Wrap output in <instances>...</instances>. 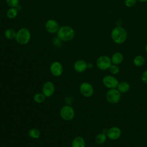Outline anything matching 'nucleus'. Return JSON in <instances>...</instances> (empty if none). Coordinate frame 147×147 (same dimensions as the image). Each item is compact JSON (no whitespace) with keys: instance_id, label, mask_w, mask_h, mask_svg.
<instances>
[{"instance_id":"6","label":"nucleus","mask_w":147,"mask_h":147,"mask_svg":"<svg viewBox=\"0 0 147 147\" xmlns=\"http://www.w3.org/2000/svg\"><path fill=\"white\" fill-rule=\"evenodd\" d=\"M111 60L107 56H101L98 58L96 61L97 67L100 70H106L111 65Z\"/></svg>"},{"instance_id":"18","label":"nucleus","mask_w":147,"mask_h":147,"mask_svg":"<svg viewBox=\"0 0 147 147\" xmlns=\"http://www.w3.org/2000/svg\"><path fill=\"white\" fill-rule=\"evenodd\" d=\"M106 138H107L106 134L102 133L96 135V136L95 138V141L97 144L102 145L105 142V141H106Z\"/></svg>"},{"instance_id":"24","label":"nucleus","mask_w":147,"mask_h":147,"mask_svg":"<svg viewBox=\"0 0 147 147\" xmlns=\"http://www.w3.org/2000/svg\"><path fill=\"white\" fill-rule=\"evenodd\" d=\"M19 0H6L7 5L10 7H16L19 5Z\"/></svg>"},{"instance_id":"19","label":"nucleus","mask_w":147,"mask_h":147,"mask_svg":"<svg viewBox=\"0 0 147 147\" xmlns=\"http://www.w3.org/2000/svg\"><path fill=\"white\" fill-rule=\"evenodd\" d=\"M145 60L144 57L141 55H138L134 57L133 59V64L136 67H141L145 63Z\"/></svg>"},{"instance_id":"16","label":"nucleus","mask_w":147,"mask_h":147,"mask_svg":"<svg viewBox=\"0 0 147 147\" xmlns=\"http://www.w3.org/2000/svg\"><path fill=\"white\" fill-rule=\"evenodd\" d=\"M130 89V85L126 82H121L118 83L117 90L121 93H126Z\"/></svg>"},{"instance_id":"20","label":"nucleus","mask_w":147,"mask_h":147,"mask_svg":"<svg viewBox=\"0 0 147 147\" xmlns=\"http://www.w3.org/2000/svg\"><path fill=\"white\" fill-rule=\"evenodd\" d=\"M18 12L16 7H10L7 10L6 16L9 19H14L17 17Z\"/></svg>"},{"instance_id":"3","label":"nucleus","mask_w":147,"mask_h":147,"mask_svg":"<svg viewBox=\"0 0 147 147\" xmlns=\"http://www.w3.org/2000/svg\"><path fill=\"white\" fill-rule=\"evenodd\" d=\"M30 38L31 33L30 30L26 28H22L17 32L15 39L19 44L25 45L30 41Z\"/></svg>"},{"instance_id":"15","label":"nucleus","mask_w":147,"mask_h":147,"mask_svg":"<svg viewBox=\"0 0 147 147\" xmlns=\"http://www.w3.org/2000/svg\"><path fill=\"white\" fill-rule=\"evenodd\" d=\"M111 60L114 64H119L123 60V56L120 52H115L112 55Z\"/></svg>"},{"instance_id":"22","label":"nucleus","mask_w":147,"mask_h":147,"mask_svg":"<svg viewBox=\"0 0 147 147\" xmlns=\"http://www.w3.org/2000/svg\"><path fill=\"white\" fill-rule=\"evenodd\" d=\"M45 95L41 92V93H36L34 94L33 96V100L35 102L37 103H42L45 99Z\"/></svg>"},{"instance_id":"25","label":"nucleus","mask_w":147,"mask_h":147,"mask_svg":"<svg viewBox=\"0 0 147 147\" xmlns=\"http://www.w3.org/2000/svg\"><path fill=\"white\" fill-rule=\"evenodd\" d=\"M137 0H125V3L127 7H132L134 6L136 4Z\"/></svg>"},{"instance_id":"23","label":"nucleus","mask_w":147,"mask_h":147,"mask_svg":"<svg viewBox=\"0 0 147 147\" xmlns=\"http://www.w3.org/2000/svg\"><path fill=\"white\" fill-rule=\"evenodd\" d=\"M109 69L110 72L113 75H116V74H118V72H119V68L116 64H111Z\"/></svg>"},{"instance_id":"28","label":"nucleus","mask_w":147,"mask_h":147,"mask_svg":"<svg viewBox=\"0 0 147 147\" xmlns=\"http://www.w3.org/2000/svg\"><path fill=\"white\" fill-rule=\"evenodd\" d=\"M92 66H93V65H92V64L91 63L87 64V68H91L92 67Z\"/></svg>"},{"instance_id":"21","label":"nucleus","mask_w":147,"mask_h":147,"mask_svg":"<svg viewBox=\"0 0 147 147\" xmlns=\"http://www.w3.org/2000/svg\"><path fill=\"white\" fill-rule=\"evenodd\" d=\"M28 134L32 138L37 139L40 136V131L36 128H32L29 130Z\"/></svg>"},{"instance_id":"27","label":"nucleus","mask_w":147,"mask_h":147,"mask_svg":"<svg viewBox=\"0 0 147 147\" xmlns=\"http://www.w3.org/2000/svg\"><path fill=\"white\" fill-rule=\"evenodd\" d=\"M16 9L18 11H21V10L22 7H21V6L20 5H18L16 7Z\"/></svg>"},{"instance_id":"14","label":"nucleus","mask_w":147,"mask_h":147,"mask_svg":"<svg viewBox=\"0 0 147 147\" xmlns=\"http://www.w3.org/2000/svg\"><path fill=\"white\" fill-rule=\"evenodd\" d=\"M72 147H86L84 139L80 136L75 137L72 141Z\"/></svg>"},{"instance_id":"2","label":"nucleus","mask_w":147,"mask_h":147,"mask_svg":"<svg viewBox=\"0 0 147 147\" xmlns=\"http://www.w3.org/2000/svg\"><path fill=\"white\" fill-rule=\"evenodd\" d=\"M111 36L113 41L118 44H121L123 43L127 36L126 30L120 26L114 28L111 31Z\"/></svg>"},{"instance_id":"9","label":"nucleus","mask_w":147,"mask_h":147,"mask_svg":"<svg viewBox=\"0 0 147 147\" xmlns=\"http://www.w3.org/2000/svg\"><path fill=\"white\" fill-rule=\"evenodd\" d=\"M102 82L104 86L110 89L115 88L117 87L119 83V82L116 78L110 75L105 76L103 78Z\"/></svg>"},{"instance_id":"26","label":"nucleus","mask_w":147,"mask_h":147,"mask_svg":"<svg viewBox=\"0 0 147 147\" xmlns=\"http://www.w3.org/2000/svg\"><path fill=\"white\" fill-rule=\"evenodd\" d=\"M141 80L144 83L147 84V70L145 71L142 74Z\"/></svg>"},{"instance_id":"29","label":"nucleus","mask_w":147,"mask_h":147,"mask_svg":"<svg viewBox=\"0 0 147 147\" xmlns=\"http://www.w3.org/2000/svg\"><path fill=\"white\" fill-rule=\"evenodd\" d=\"M138 1H140V2H146V1H147V0H138Z\"/></svg>"},{"instance_id":"8","label":"nucleus","mask_w":147,"mask_h":147,"mask_svg":"<svg viewBox=\"0 0 147 147\" xmlns=\"http://www.w3.org/2000/svg\"><path fill=\"white\" fill-rule=\"evenodd\" d=\"M49 70L53 76L58 77L62 75L63 72V67L60 62L55 61L51 63L49 67Z\"/></svg>"},{"instance_id":"11","label":"nucleus","mask_w":147,"mask_h":147,"mask_svg":"<svg viewBox=\"0 0 147 147\" xmlns=\"http://www.w3.org/2000/svg\"><path fill=\"white\" fill-rule=\"evenodd\" d=\"M45 27L47 31L50 33H57L60 28L58 22L52 19L47 21L45 24Z\"/></svg>"},{"instance_id":"10","label":"nucleus","mask_w":147,"mask_h":147,"mask_svg":"<svg viewBox=\"0 0 147 147\" xmlns=\"http://www.w3.org/2000/svg\"><path fill=\"white\" fill-rule=\"evenodd\" d=\"M55 91V87L54 84L51 82L48 81L44 83L42 87V93L45 97H51L52 96Z\"/></svg>"},{"instance_id":"1","label":"nucleus","mask_w":147,"mask_h":147,"mask_svg":"<svg viewBox=\"0 0 147 147\" xmlns=\"http://www.w3.org/2000/svg\"><path fill=\"white\" fill-rule=\"evenodd\" d=\"M75 36L74 29L68 25H64L59 28L57 32V37L62 41H69Z\"/></svg>"},{"instance_id":"5","label":"nucleus","mask_w":147,"mask_h":147,"mask_svg":"<svg viewBox=\"0 0 147 147\" xmlns=\"http://www.w3.org/2000/svg\"><path fill=\"white\" fill-rule=\"evenodd\" d=\"M121 92L115 88H111L107 91L106 94L107 100L111 104L117 103L121 98Z\"/></svg>"},{"instance_id":"7","label":"nucleus","mask_w":147,"mask_h":147,"mask_svg":"<svg viewBox=\"0 0 147 147\" xmlns=\"http://www.w3.org/2000/svg\"><path fill=\"white\" fill-rule=\"evenodd\" d=\"M79 91L81 94L85 97H90L94 94L93 86L88 82L82 83L79 87Z\"/></svg>"},{"instance_id":"17","label":"nucleus","mask_w":147,"mask_h":147,"mask_svg":"<svg viewBox=\"0 0 147 147\" xmlns=\"http://www.w3.org/2000/svg\"><path fill=\"white\" fill-rule=\"evenodd\" d=\"M16 33L17 32L15 31V30L11 28H9L5 31L4 35L6 38L8 40H12L16 38Z\"/></svg>"},{"instance_id":"30","label":"nucleus","mask_w":147,"mask_h":147,"mask_svg":"<svg viewBox=\"0 0 147 147\" xmlns=\"http://www.w3.org/2000/svg\"><path fill=\"white\" fill-rule=\"evenodd\" d=\"M145 51L147 52V44H146V46H145Z\"/></svg>"},{"instance_id":"4","label":"nucleus","mask_w":147,"mask_h":147,"mask_svg":"<svg viewBox=\"0 0 147 147\" xmlns=\"http://www.w3.org/2000/svg\"><path fill=\"white\" fill-rule=\"evenodd\" d=\"M75 113L74 108L69 105L63 106L60 110V115L61 118L66 121L72 120L75 117Z\"/></svg>"},{"instance_id":"12","label":"nucleus","mask_w":147,"mask_h":147,"mask_svg":"<svg viewBox=\"0 0 147 147\" xmlns=\"http://www.w3.org/2000/svg\"><path fill=\"white\" fill-rule=\"evenodd\" d=\"M121 135V129L117 126H113L107 130L106 136L111 140H116L118 139Z\"/></svg>"},{"instance_id":"13","label":"nucleus","mask_w":147,"mask_h":147,"mask_svg":"<svg viewBox=\"0 0 147 147\" xmlns=\"http://www.w3.org/2000/svg\"><path fill=\"white\" fill-rule=\"evenodd\" d=\"M87 68V63L83 60H78L74 64V70L78 73L84 72Z\"/></svg>"}]
</instances>
